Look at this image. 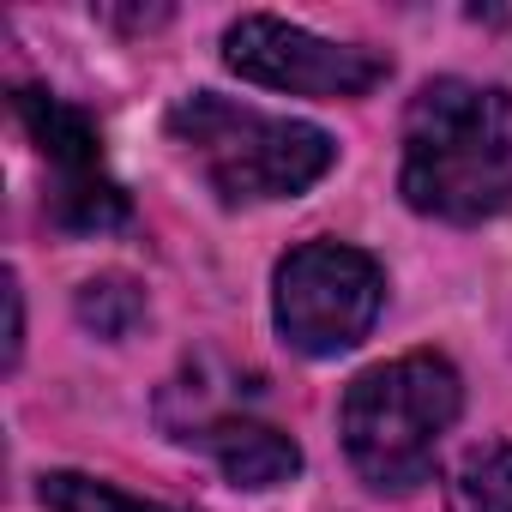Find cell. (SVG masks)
<instances>
[{
    "label": "cell",
    "mask_w": 512,
    "mask_h": 512,
    "mask_svg": "<svg viewBox=\"0 0 512 512\" xmlns=\"http://www.w3.org/2000/svg\"><path fill=\"white\" fill-rule=\"evenodd\" d=\"M398 193L440 223H482L512 199V97L470 79H434L404 109Z\"/></svg>",
    "instance_id": "cell-1"
},
{
    "label": "cell",
    "mask_w": 512,
    "mask_h": 512,
    "mask_svg": "<svg viewBox=\"0 0 512 512\" xmlns=\"http://www.w3.org/2000/svg\"><path fill=\"white\" fill-rule=\"evenodd\" d=\"M458 404H464L458 368L434 350H410L398 362L356 374L338 404V434H344L356 476L386 494L428 482L434 446L458 422Z\"/></svg>",
    "instance_id": "cell-2"
},
{
    "label": "cell",
    "mask_w": 512,
    "mask_h": 512,
    "mask_svg": "<svg viewBox=\"0 0 512 512\" xmlns=\"http://www.w3.org/2000/svg\"><path fill=\"white\" fill-rule=\"evenodd\" d=\"M169 133L229 205H241V199H296L338 163L332 133H320L308 121H290V115L247 109V103L217 97V91L181 97L169 109Z\"/></svg>",
    "instance_id": "cell-3"
},
{
    "label": "cell",
    "mask_w": 512,
    "mask_h": 512,
    "mask_svg": "<svg viewBox=\"0 0 512 512\" xmlns=\"http://www.w3.org/2000/svg\"><path fill=\"white\" fill-rule=\"evenodd\" d=\"M380 302H386V278L374 266V253L350 241H302L296 253H284L278 290H272L278 332L302 356L356 350L374 332Z\"/></svg>",
    "instance_id": "cell-4"
},
{
    "label": "cell",
    "mask_w": 512,
    "mask_h": 512,
    "mask_svg": "<svg viewBox=\"0 0 512 512\" xmlns=\"http://www.w3.org/2000/svg\"><path fill=\"white\" fill-rule=\"evenodd\" d=\"M223 67L241 73L247 85H266V91H290V97H368L392 61L356 43H326L302 25H284L272 13H247L223 31Z\"/></svg>",
    "instance_id": "cell-5"
},
{
    "label": "cell",
    "mask_w": 512,
    "mask_h": 512,
    "mask_svg": "<svg viewBox=\"0 0 512 512\" xmlns=\"http://www.w3.org/2000/svg\"><path fill=\"white\" fill-rule=\"evenodd\" d=\"M13 109L25 121V133L37 139L55 187H49V217L73 235H103L127 223V193L121 181L103 169V139L91 127V115H79L73 103L49 97V91H13Z\"/></svg>",
    "instance_id": "cell-6"
},
{
    "label": "cell",
    "mask_w": 512,
    "mask_h": 512,
    "mask_svg": "<svg viewBox=\"0 0 512 512\" xmlns=\"http://www.w3.org/2000/svg\"><path fill=\"white\" fill-rule=\"evenodd\" d=\"M199 440L217 458L223 482H235V488H278L302 470V446L284 428L253 422V416H217L199 428Z\"/></svg>",
    "instance_id": "cell-7"
},
{
    "label": "cell",
    "mask_w": 512,
    "mask_h": 512,
    "mask_svg": "<svg viewBox=\"0 0 512 512\" xmlns=\"http://www.w3.org/2000/svg\"><path fill=\"white\" fill-rule=\"evenodd\" d=\"M446 512H512V440L476 446L446 482Z\"/></svg>",
    "instance_id": "cell-8"
},
{
    "label": "cell",
    "mask_w": 512,
    "mask_h": 512,
    "mask_svg": "<svg viewBox=\"0 0 512 512\" xmlns=\"http://www.w3.org/2000/svg\"><path fill=\"white\" fill-rule=\"evenodd\" d=\"M37 494H43V506H49V512H169V506H157V500L121 494L115 482L79 476V470H49Z\"/></svg>",
    "instance_id": "cell-9"
},
{
    "label": "cell",
    "mask_w": 512,
    "mask_h": 512,
    "mask_svg": "<svg viewBox=\"0 0 512 512\" xmlns=\"http://www.w3.org/2000/svg\"><path fill=\"white\" fill-rule=\"evenodd\" d=\"M79 320H85V332H97V338H127L139 320H145V296H139V284L133 278H91L85 290H79Z\"/></svg>",
    "instance_id": "cell-10"
},
{
    "label": "cell",
    "mask_w": 512,
    "mask_h": 512,
    "mask_svg": "<svg viewBox=\"0 0 512 512\" xmlns=\"http://www.w3.org/2000/svg\"><path fill=\"white\" fill-rule=\"evenodd\" d=\"M19 344H25V302H19V284L7 278V368L19 362Z\"/></svg>",
    "instance_id": "cell-11"
}]
</instances>
